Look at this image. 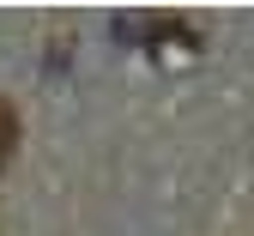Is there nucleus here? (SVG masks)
I'll use <instances>...</instances> for the list:
<instances>
[{
  "label": "nucleus",
  "instance_id": "nucleus-1",
  "mask_svg": "<svg viewBox=\"0 0 254 236\" xmlns=\"http://www.w3.org/2000/svg\"><path fill=\"white\" fill-rule=\"evenodd\" d=\"M12 146H18V115H12V103H0V163L12 157Z\"/></svg>",
  "mask_w": 254,
  "mask_h": 236
}]
</instances>
